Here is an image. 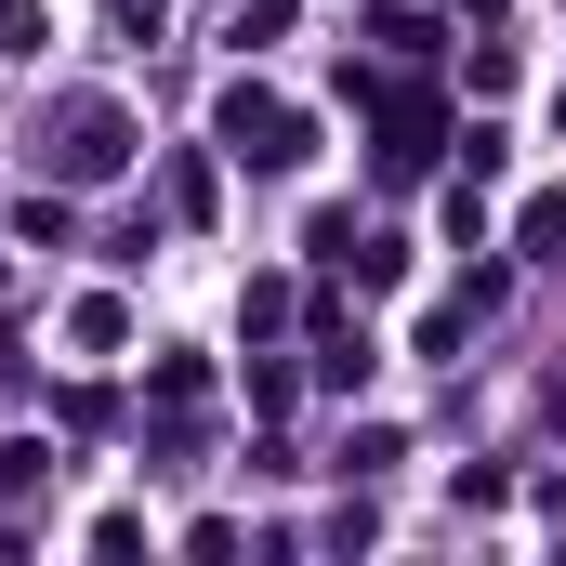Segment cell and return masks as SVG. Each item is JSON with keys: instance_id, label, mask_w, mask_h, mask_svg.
Listing matches in <instances>:
<instances>
[{"instance_id": "obj_1", "label": "cell", "mask_w": 566, "mask_h": 566, "mask_svg": "<svg viewBox=\"0 0 566 566\" xmlns=\"http://www.w3.org/2000/svg\"><path fill=\"white\" fill-rule=\"evenodd\" d=\"M224 145H238L251 171H290V158H303V106H277V93L238 80V93H224Z\"/></svg>"}, {"instance_id": "obj_2", "label": "cell", "mask_w": 566, "mask_h": 566, "mask_svg": "<svg viewBox=\"0 0 566 566\" xmlns=\"http://www.w3.org/2000/svg\"><path fill=\"white\" fill-rule=\"evenodd\" d=\"M0 53H40V0H0Z\"/></svg>"}]
</instances>
